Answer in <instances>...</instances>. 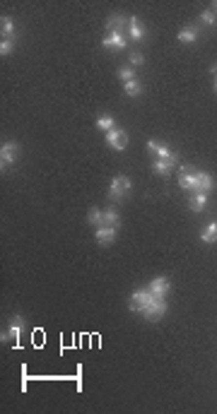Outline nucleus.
<instances>
[{"mask_svg": "<svg viewBox=\"0 0 217 414\" xmlns=\"http://www.w3.org/2000/svg\"><path fill=\"white\" fill-rule=\"evenodd\" d=\"M133 188V181L128 176H114L111 178V186H109V198L111 200H121L123 195H128Z\"/></svg>", "mask_w": 217, "mask_h": 414, "instance_id": "obj_1", "label": "nucleus"}, {"mask_svg": "<svg viewBox=\"0 0 217 414\" xmlns=\"http://www.w3.org/2000/svg\"><path fill=\"white\" fill-rule=\"evenodd\" d=\"M152 299H157L150 289H138V291H133L131 294V303H128V308L133 311V313H143V308L152 301Z\"/></svg>", "mask_w": 217, "mask_h": 414, "instance_id": "obj_2", "label": "nucleus"}, {"mask_svg": "<svg viewBox=\"0 0 217 414\" xmlns=\"http://www.w3.org/2000/svg\"><path fill=\"white\" fill-rule=\"evenodd\" d=\"M164 313H167V301H164V299H152V301L143 308L140 316L147 318V320H159Z\"/></svg>", "mask_w": 217, "mask_h": 414, "instance_id": "obj_3", "label": "nucleus"}, {"mask_svg": "<svg viewBox=\"0 0 217 414\" xmlns=\"http://www.w3.org/2000/svg\"><path fill=\"white\" fill-rule=\"evenodd\" d=\"M17 154H19V144L17 142H2V147H0V166H2V171L15 164Z\"/></svg>", "mask_w": 217, "mask_h": 414, "instance_id": "obj_4", "label": "nucleus"}, {"mask_svg": "<svg viewBox=\"0 0 217 414\" xmlns=\"http://www.w3.org/2000/svg\"><path fill=\"white\" fill-rule=\"evenodd\" d=\"M147 149L152 152V154H157V159H167V161H179V157L164 144V142H157V140H147Z\"/></svg>", "mask_w": 217, "mask_h": 414, "instance_id": "obj_5", "label": "nucleus"}, {"mask_svg": "<svg viewBox=\"0 0 217 414\" xmlns=\"http://www.w3.org/2000/svg\"><path fill=\"white\" fill-rule=\"evenodd\" d=\"M179 188H184V191H198V174L193 171V166H181Z\"/></svg>", "mask_w": 217, "mask_h": 414, "instance_id": "obj_6", "label": "nucleus"}, {"mask_svg": "<svg viewBox=\"0 0 217 414\" xmlns=\"http://www.w3.org/2000/svg\"><path fill=\"white\" fill-rule=\"evenodd\" d=\"M106 144H109L111 149H118V152H123V149L128 147V135H126V130H121V128H114V130H109V133H106Z\"/></svg>", "mask_w": 217, "mask_h": 414, "instance_id": "obj_7", "label": "nucleus"}, {"mask_svg": "<svg viewBox=\"0 0 217 414\" xmlns=\"http://www.w3.org/2000/svg\"><path fill=\"white\" fill-rule=\"evenodd\" d=\"M126 44H128V39L123 36V32H109V34L104 36V41H101L104 48H116V51L126 48Z\"/></svg>", "mask_w": 217, "mask_h": 414, "instance_id": "obj_8", "label": "nucleus"}, {"mask_svg": "<svg viewBox=\"0 0 217 414\" xmlns=\"http://www.w3.org/2000/svg\"><path fill=\"white\" fill-rule=\"evenodd\" d=\"M94 239H97V243H101V246H111V243L116 241V226H97Z\"/></svg>", "mask_w": 217, "mask_h": 414, "instance_id": "obj_9", "label": "nucleus"}, {"mask_svg": "<svg viewBox=\"0 0 217 414\" xmlns=\"http://www.w3.org/2000/svg\"><path fill=\"white\" fill-rule=\"evenodd\" d=\"M147 289H150L157 299H164V296H167V291L171 289V282H169L167 277H154V279L150 282V287H147Z\"/></svg>", "mask_w": 217, "mask_h": 414, "instance_id": "obj_10", "label": "nucleus"}, {"mask_svg": "<svg viewBox=\"0 0 217 414\" xmlns=\"http://www.w3.org/2000/svg\"><path fill=\"white\" fill-rule=\"evenodd\" d=\"M19 333H22V316H12V320H10V330H7V333H2V342L19 340Z\"/></svg>", "mask_w": 217, "mask_h": 414, "instance_id": "obj_11", "label": "nucleus"}, {"mask_svg": "<svg viewBox=\"0 0 217 414\" xmlns=\"http://www.w3.org/2000/svg\"><path fill=\"white\" fill-rule=\"evenodd\" d=\"M128 36L133 41H143L145 39V27L138 22V17H128Z\"/></svg>", "mask_w": 217, "mask_h": 414, "instance_id": "obj_12", "label": "nucleus"}, {"mask_svg": "<svg viewBox=\"0 0 217 414\" xmlns=\"http://www.w3.org/2000/svg\"><path fill=\"white\" fill-rule=\"evenodd\" d=\"M128 24V17L126 15H111L106 19V29L109 32H123V27Z\"/></svg>", "mask_w": 217, "mask_h": 414, "instance_id": "obj_13", "label": "nucleus"}, {"mask_svg": "<svg viewBox=\"0 0 217 414\" xmlns=\"http://www.w3.org/2000/svg\"><path fill=\"white\" fill-rule=\"evenodd\" d=\"M174 166H176L174 161H167V159H157V161L152 164V171H154L157 176H169Z\"/></svg>", "mask_w": 217, "mask_h": 414, "instance_id": "obj_14", "label": "nucleus"}, {"mask_svg": "<svg viewBox=\"0 0 217 414\" xmlns=\"http://www.w3.org/2000/svg\"><path fill=\"white\" fill-rule=\"evenodd\" d=\"M213 186H215L213 176H210L208 171H198V191H200V193H210Z\"/></svg>", "mask_w": 217, "mask_h": 414, "instance_id": "obj_15", "label": "nucleus"}, {"mask_svg": "<svg viewBox=\"0 0 217 414\" xmlns=\"http://www.w3.org/2000/svg\"><path fill=\"white\" fill-rule=\"evenodd\" d=\"M188 205H191V209L193 212H203L205 209V205H208V193H196V195H191V200H188Z\"/></svg>", "mask_w": 217, "mask_h": 414, "instance_id": "obj_16", "label": "nucleus"}, {"mask_svg": "<svg viewBox=\"0 0 217 414\" xmlns=\"http://www.w3.org/2000/svg\"><path fill=\"white\" fill-rule=\"evenodd\" d=\"M200 241H203V243H217V222H210V224L200 231Z\"/></svg>", "mask_w": 217, "mask_h": 414, "instance_id": "obj_17", "label": "nucleus"}, {"mask_svg": "<svg viewBox=\"0 0 217 414\" xmlns=\"http://www.w3.org/2000/svg\"><path fill=\"white\" fill-rule=\"evenodd\" d=\"M179 41H181V44H193V41H198V29H196V27L181 29V32H179Z\"/></svg>", "mask_w": 217, "mask_h": 414, "instance_id": "obj_18", "label": "nucleus"}, {"mask_svg": "<svg viewBox=\"0 0 217 414\" xmlns=\"http://www.w3.org/2000/svg\"><path fill=\"white\" fill-rule=\"evenodd\" d=\"M0 29H2V39H12V34H15V22H12L7 15H2V19H0Z\"/></svg>", "mask_w": 217, "mask_h": 414, "instance_id": "obj_19", "label": "nucleus"}, {"mask_svg": "<svg viewBox=\"0 0 217 414\" xmlns=\"http://www.w3.org/2000/svg\"><path fill=\"white\" fill-rule=\"evenodd\" d=\"M123 92L128 96H140L143 94V84L138 80H131V82H123Z\"/></svg>", "mask_w": 217, "mask_h": 414, "instance_id": "obj_20", "label": "nucleus"}, {"mask_svg": "<svg viewBox=\"0 0 217 414\" xmlns=\"http://www.w3.org/2000/svg\"><path fill=\"white\" fill-rule=\"evenodd\" d=\"M87 222L94 224V226H104V212H101L99 207H92L89 214H87Z\"/></svg>", "mask_w": 217, "mask_h": 414, "instance_id": "obj_21", "label": "nucleus"}, {"mask_svg": "<svg viewBox=\"0 0 217 414\" xmlns=\"http://www.w3.org/2000/svg\"><path fill=\"white\" fill-rule=\"evenodd\" d=\"M118 224H121L118 212H116L114 207H109V209L104 212V226H118Z\"/></svg>", "mask_w": 217, "mask_h": 414, "instance_id": "obj_22", "label": "nucleus"}, {"mask_svg": "<svg viewBox=\"0 0 217 414\" xmlns=\"http://www.w3.org/2000/svg\"><path fill=\"white\" fill-rule=\"evenodd\" d=\"M97 128H99V130H104V133H109V130H114V128H116V123H114V118H111V116H99V118H97Z\"/></svg>", "mask_w": 217, "mask_h": 414, "instance_id": "obj_23", "label": "nucleus"}, {"mask_svg": "<svg viewBox=\"0 0 217 414\" xmlns=\"http://www.w3.org/2000/svg\"><path fill=\"white\" fill-rule=\"evenodd\" d=\"M118 80H121V82H131V80H135L133 68H121L118 70Z\"/></svg>", "mask_w": 217, "mask_h": 414, "instance_id": "obj_24", "label": "nucleus"}, {"mask_svg": "<svg viewBox=\"0 0 217 414\" xmlns=\"http://www.w3.org/2000/svg\"><path fill=\"white\" fill-rule=\"evenodd\" d=\"M200 19H203L208 27H213V24L217 22V15L213 12V10H205V12H200Z\"/></svg>", "mask_w": 217, "mask_h": 414, "instance_id": "obj_25", "label": "nucleus"}, {"mask_svg": "<svg viewBox=\"0 0 217 414\" xmlns=\"http://www.w3.org/2000/svg\"><path fill=\"white\" fill-rule=\"evenodd\" d=\"M12 48H15L12 39H2V41H0V53H2V56H10V53H12Z\"/></svg>", "mask_w": 217, "mask_h": 414, "instance_id": "obj_26", "label": "nucleus"}, {"mask_svg": "<svg viewBox=\"0 0 217 414\" xmlns=\"http://www.w3.org/2000/svg\"><path fill=\"white\" fill-rule=\"evenodd\" d=\"M128 61H131V65H135V68H138V65H143L145 63V56L143 53H138V51H133V53L128 56Z\"/></svg>", "mask_w": 217, "mask_h": 414, "instance_id": "obj_27", "label": "nucleus"}, {"mask_svg": "<svg viewBox=\"0 0 217 414\" xmlns=\"http://www.w3.org/2000/svg\"><path fill=\"white\" fill-rule=\"evenodd\" d=\"M210 72H215V77H217V65H213V68H210Z\"/></svg>", "mask_w": 217, "mask_h": 414, "instance_id": "obj_28", "label": "nucleus"}, {"mask_svg": "<svg viewBox=\"0 0 217 414\" xmlns=\"http://www.w3.org/2000/svg\"><path fill=\"white\" fill-rule=\"evenodd\" d=\"M215 92H217V77H215Z\"/></svg>", "mask_w": 217, "mask_h": 414, "instance_id": "obj_29", "label": "nucleus"}, {"mask_svg": "<svg viewBox=\"0 0 217 414\" xmlns=\"http://www.w3.org/2000/svg\"><path fill=\"white\" fill-rule=\"evenodd\" d=\"M215 12H217V2H215Z\"/></svg>", "mask_w": 217, "mask_h": 414, "instance_id": "obj_30", "label": "nucleus"}]
</instances>
